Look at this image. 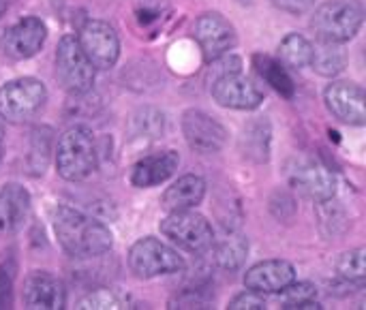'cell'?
Returning a JSON list of instances; mask_svg holds the SVG:
<instances>
[{
	"label": "cell",
	"instance_id": "obj_1",
	"mask_svg": "<svg viewBox=\"0 0 366 310\" xmlns=\"http://www.w3.org/2000/svg\"><path fill=\"white\" fill-rule=\"evenodd\" d=\"M51 227L62 251L75 259L101 257L114 246V236L109 227L69 206L54 208Z\"/></svg>",
	"mask_w": 366,
	"mask_h": 310
},
{
	"label": "cell",
	"instance_id": "obj_2",
	"mask_svg": "<svg viewBox=\"0 0 366 310\" xmlns=\"http://www.w3.org/2000/svg\"><path fill=\"white\" fill-rule=\"evenodd\" d=\"M99 167V150L94 133L88 126L66 129L56 146V171L66 182H81Z\"/></svg>",
	"mask_w": 366,
	"mask_h": 310
},
{
	"label": "cell",
	"instance_id": "obj_3",
	"mask_svg": "<svg viewBox=\"0 0 366 310\" xmlns=\"http://www.w3.org/2000/svg\"><path fill=\"white\" fill-rule=\"evenodd\" d=\"M365 24V6L360 0H326L311 15V28L320 41H352Z\"/></svg>",
	"mask_w": 366,
	"mask_h": 310
},
{
	"label": "cell",
	"instance_id": "obj_4",
	"mask_svg": "<svg viewBox=\"0 0 366 310\" xmlns=\"http://www.w3.org/2000/svg\"><path fill=\"white\" fill-rule=\"evenodd\" d=\"M129 268L137 279L150 281V279L184 272L187 261L182 255H178V251H174L159 238L146 236L131 246Z\"/></svg>",
	"mask_w": 366,
	"mask_h": 310
},
{
	"label": "cell",
	"instance_id": "obj_5",
	"mask_svg": "<svg viewBox=\"0 0 366 310\" xmlns=\"http://www.w3.org/2000/svg\"><path fill=\"white\" fill-rule=\"evenodd\" d=\"M47 101V88L36 77H17L0 86V118L13 124L34 118Z\"/></svg>",
	"mask_w": 366,
	"mask_h": 310
},
{
	"label": "cell",
	"instance_id": "obj_6",
	"mask_svg": "<svg viewBox=\"0 0 366 310\" xmlns=\"http://www.w3.org/2000/svg\"><path fill=\"white\" fill-rule=\"evenodd\" d=\"M161 234L182 251L206 253L214 242L210 221L193 210H174L161 221Z\"/></svg>",
	"mask_w": 366,
	"mask_h": 310
},
{
	"label": "cell",
	"instance_id": "obj_7",
	"mask_svg": "<svg viewBox=\"0 0 366 310\" xmlns=\"http://www.w3.org/2000/svg\"><path fill=\"white\" fill-rule=\"evenodd\" d=\"M56 75L60 84L75 96L88 94L94 86L97 69L84 54L75 34H64L56 49Z\"/></svg>",
	"mask_w": 366,
	"mask_h": 310
},
{
	"label": "cell",
	"instance_id": "obj_8",
	"mask_svg": "<svg viewBox=\"0 0 366 310\" xmlns=\"http://www.w3.org/2000/svg\"><path fill=\"white\" fill-rule=\"evenodd\" d=\"M287 180L298 193L315 204H324L337 195V176L311 156L294 159L287 165Z\"/></svg>",
	"mask_w": 366,
	"mask_h": 310
},
{
	"label": "cell",
	"instance_id": "obj_9",
	"mask_svg": "<svg viewBox=\"0 0 366 310\" xmlns=\"http://www.w3.org/2000/svg\"><path fill=\"white\" fill-rule=\"evenodd\" d=\"M77 41L94 69L107 71L120 58V39L112 24L103 19H86L77 32Z\"/></svg>",
	"mask_w": 366,
	"mask_h": 310
},
{
	"label": "cell",
	"instance_id": "obj_10",
	"mask_svg": "<svg viewBox=\"0 0 366 310\" xmlns=\"http://www.w3.org/2000/svg\"><path fill=\"white\" fill-rule=\"evenodd\" d=\"M210 92L221 107L238 111H253L266 99L262 88L240 71H225L217 75L210 86Z\"/></svg>",
	"mask_w": 366,
	"mask_h": 310
},
{
	"label": "cell",
	"instance_id": "obj_11",
	"mask_svg": "<svg viewBox=\"0 0 366 310\" xmlns=\"http://www.w3.org/2000/svg\"><path fill=\"white\" fill-rule=\"evenodd\" d=\"M182 135L193 152L217 154L227 144V129L202 109H187L182 114Z\"/></svg>",
	"mask_w": 366,
	"mask_h": 310
},
{
	"label": "cell",
	"instance_id": "obj_12",
	"mask_svg": "<svg viewBox=\"0 0 366 310\" xmlns=\"http://www.w3.org/2000/svg\"><path fill=\"white\" fill-rule=\"evenodd\" d=\"M193 34L208 62L229 54L238 41L234 24L217 11L199 15L193 26Z\"/></svg>",
	"mask_w": 366,
	"mask_h": 310
},
{
	"label": "cell",
	"instance_id": "obj_13",
	"mask_svg": "<svg viewBox=\"0 0 366 310\" xmlns=\"http://www.w3.org/2000/svg\"><path fill=\"white\" fill-rule=\"evenodd\" d=\"M47 39V26L41 17L28 15L15 21L0 41V49L11 60H28L41 51Z\"/></svg>",
	"mask_w": 366,
	"mask_h": 310
},
{
	"label": "cell",
	"instance_id": "obj_14",
	"mask_svg": "<svg viewBox=\"0 0 366 310\" xmlns=\"http://www.w3.org/2000/svg\"><path fill=\"white\" fill-rule=\"evenodd\" d=\"M324 103L339 122L350 126H365L366 94L360 84L332 81L324 92Z\"/></svg>",
	"mask_w": 366,
	"mask_h": 310
},
{
	"label": "cell",
	"instance_id": "obj_15",
	"mask_svg": "<svg viewBox=\"0 0 366 310\" xmlns=\"http://www.w3.org/2000/svg\"><path fill=\"white\" fill-rule=\"evenodd\" d=\"M21 300L30 310H60L66 304V289L58 276L34 270L24 281Z\"/></svg>",
	"mask_w": 366,
	"mask_h": 310
},
{
	"label": "cell",
	"instance_id": "obj_16",
	"mask_svg": "<svg viewBox=\"0 0 366 310\" xmlns=\"http://www.w3.org/2000/svg\"><path fill=\"white\" fill-rule=\"evenodd\" d=\"M296 281V268L285 259H266L244 272V287L262 296L279 294Z\"/></svg>",
	"mask_w": 366,
	"mask_h": 310
},
{
	"label": "cell",
	"instance_id": "obj_17",
	"mask_svg": "<svg viewBox=\"0 0 366 310\" xmlns=\"http://www.w3.org/2000/svg\"><path fill=\"white\" fill-rule=\"evenodd\" d=\"M180 165V154L176 150H163L150 156H144L133 165L131 184L135 189H152L167 182Z\"/></svg>",
	"mask_w": 366,
	"mask_h": 310
},
{
	"label": "cell",
	"instance_id": "obj_18",
	"mask_svg": "<svg viewBox=\"0 0 366 310\" xmlns=\"http://www.w3.org/2000/svg\"><path fill=\"white\" fill-rule=\"evenodd\" d=\"M30 214V193L17 184L9 182L0 189V238L17 234Z\"/></svg>",
	"mask_w": 366,
	"mask_h": 310
},
{
	"label": "cell",
	"instance_id": "obj_19",
	"mask_svg": "<svg viewBox=\"0 0 366 310\" xmlns=\"http://www.w3.org/2000/svg\"><path fill=\"white\" fill-rule=\"evenodd\" d=\"M206 197V180L195 174L180 176L161 197V206L167 212L174 210H193L197 208Z\"/></svg>",
	"mask_w": 366,
	"mask_h": 310
},
{
	"label": "cell",
	"instance_id": "obj_20",
	"mask_svg": "<svg viewBox=\"0 0 366 310\" xmlns=\"http://www.w3.org/2000/svg\"><path fill=\"white\" fill-rule=\"evenodd\" d=\"M253 66H255L257 75L272 90H277L283 99L292 101L296 96V84L281 60H277L268 54H253Z\"/></svg>",
	"mask_w": 366,
	"mask_h": 310
},
{
	"label": "cell",
	"instance_id": "obj_21",
	"mask_svg": "<svg viewBox=\"0 0 366 310\" xmlns=\"http://www.w3.org/2000/svg\"><path fill=\"white\" fill-rule=\"evenodd\" d=\"M212 255H214V264L225 270V272H236L242 268L247 253H249V242L244 236L240 234H225L221 240L214 238L212 242Z\"/></svg>",
	"mask_w": 366,
	"mask_h": 310
},
{
	"label": "cell",
	"instance_id": "obj_22",
	"mask_svg": "<svg viewBox=\"0 0 366 310\" xmlns=\"http://www.w3.org/2000/svg\"><path fill=\"white\" fill-rule=\"evenodd\" d=\"M311 66L322 77H337L347 66V51L343 49L341 43L320 41L317 45H313Z\"/></svg>",
	"mask_w": 366,
	"mask_h": 310
},
{
	"label": "cell",
	"instance_id": "obj_23",
	"mask_svg": "<svg viewBox=\"0 0 366 310\" xmlns=\"http://www.w3.org/2000/svg\"><path fill=\"white\" fill-rule=\"evenodd\" d=\"M279 56H281V62L292 69H298V71L307 69V66H311L313 43L298 32H290L279 45Z\"/></svg>",
	"mask_w": 366,
	"mask_h": 310
},
{
	"label": "cell",
	"instance_id": "obj_24",
	"mask_svg": "<svg viewBox=\"0 0 366 310\" xmlns=\"http://www.w3.org/2000/svg\"><path fill=\"white\" fill-rule=\"evenodd\" d=\"M317 287L313 283H290L285 289L279 291L281 309L285 310H305V309H324L317 300Z\"/></svg>",
	"mask_w": 366,
	"mask_h": 310
},
{
	"label": "cell",
	"instance_id": "obj_25",
	"mask_svg": "<svg viewBox=\"0 0 366 310\" xmlns=\"http://www.w3.org/2000/svg\"><path fill=\"white\" fill-rule=\"evenodd\" d=\"M337 272L343 281L356 285V287H365L366 283V249L358 246L352 249L347 253L341 255V259L337 261Z\"/></svg>",
	"mask_w": 366,
	"mask_h": 310
},
{
	"label": "cell",
	"instance_id": "obj_26",
	"mask_svg": "<svg viewBox=\"0 0 366 310\" xmlns=\"http://www.w3.org/2000/svg\"><path fill=\"white\" fill-rule=\"evenodd\" d=\"M242 144L244 146V154L255 159V161H266L270 154V126L268 122H251L244 129L242 135Z\"/></svg>",
	"mask_w": 366,
	"mask_h": 310
},
{
	"label": "cell",
	"instance_id": "obj_27",
	"mask_svg": "<svg viewBox=\"0 0 366 310\" xmlns=\"http://www.w3.org/2000/svg\"><path fill=\"white\" fill-rule=\"evenodd\" d=\"M163 124H165V118L161 111L157 109H142L139 114H135L133 118V126H135V133L142 135V137H157L163 133Z\"/></svg>",
	"mask_w": 366,
	"mask_h": 310
},
{
	"label": "cell",
	"instance_id": "obj_28",
	"mask_svg": "<svg viewBox=\"0 0 366 310\" xmlns=\"http://www.w3.org/2000/svg\"><path fill=\"white\" fill-rule=\"evenodd\" d=\"M77 309H124V302H122L114 291L101 289V291H94V294H90V296H86V298L77 304Z\"/></svg>",
	"mask_w": 366,
	"mask_h": 310
},
{
	"label": "cell",
	"instance_id": "obj_29",
	"mask_svg": "<svg viewBox=\"0 0 366 310\" xmlns=\"http://www.w3.org/2000/svg\"><path fill=\"white\" fill-rule=\"evenodd\" d=\"M210 298L199 289H187L169 302V309H208Z\"/></svg>",
	"mask_w": 366,
	"mask_h": 310
},
{
	"label": "cell",
	"instance_id": "obj_30",
	"mask_svg": "<svg viewBox=\"0 0 366 310\" xmlns=\"http://www.w3.org/2000/svg\"><path fill=\"white\" fill-rule=\"evenodd\" d=\"M229 310H264L266 309V300L262 294L253 291V289H247L238 296H234L227 304Z\"/></svg>",
	"mask_w": 366,
	"mask_h": 310
},
{
	"label": "cell",
	"instance_id": "obj_31",
	"mask_svg": "<svg viewBox=\"0 0 366 310\" xmlns=\"http://www.w3.org/2000/svg\"><path fill=\"white\" fill-rule=\"evenodd\" d=\"M13 276L11 268H0V309L13 306Z\"/></svg>",
	"mask_w": 366,
	"mask_h": 310
},
{
	"label": "cell",
	"instance_id": "obj_32",
	"mask_svg": "<svg viewBox=\"0 0 366 310\" xmlns=\"http://www.w3.org/2000/svg\"><path fill=\"white\" fill-rule=\"evenodd\" d=\"M270 2L290 15H305L315 6V0H270Z\"/></svg>",
	"mask_w": 366,
	"mask_h": 310
},
{
	"label": "cell",
	"instance_id": "obj_33",
	"mask_svg": "<svg viewBox=\"0 0 366 310\" xmlns=\"http://www.w3.org/2000/svg\"><path fill=\"white\" fill-rule=\"evenodd\" d=\"M2 139H4V129L0 124V165H2V159H4V146H2Z\"/></svg>",
	"mask_w": 366,
	"mask_h": 310
},
{
	"label": "cell",
	"instance_id": "obj_34",
	"mask_svg": "<svg viewBox=\"0 0 366 310\" xmlns=\"http://www.w3.org/2000/svg\"><path fill=\"white\" fill-rule=\"evenodd\" d=\"M6 4H9L6 0H0V17L4 15V11H6Z\"/></svg>",
	"mask_w": 366,
	"mask_h": 310
}]
</instances>
